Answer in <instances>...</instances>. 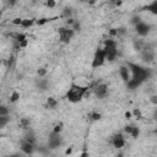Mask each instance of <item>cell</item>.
Segmentation results:
<instances>
[{"label": "cell", "mask_w": 157, "mask_h": 157, "mask_svg": "<svg viewBox=\"0 0 157 157\" xmlns=\"http://www.w3.org/2000/svg\"><path fill=\"white\" fill-rule=\"evenodd\" d=\"M126 66L130 69L131 71V78L130 81L126 83V87L129 90H135L137 87H140L145 81H147L151 76V70L144 66H140L137 64L134 63H126Z\"/></svg>", "instance_id": "1"}, {"label": "cell", "mask_w": 157, "mask_h": 157, "mask_svg": "<svg viewBox=\"0 0 157 157\" xmlns=\"http://www.w3.org/2000/svg\"><path fill=\"white\" fill-rule=\"evenodd\" d=\"M88 90H90V87L80 86L78 83L72 82L70 88L66 92V99L71 103H78L81 99H83V96Z\"/></svg>", "instance_id": "2"}, {"label": "cell", "mask_w": 157, "mask_h": 157, "mask_svg": "<svg viewBox=\"0 0 157 157\" xmlns=\"http://www.w3.org/2000/svg\"><path fill=\"white\" fill-rule=\"evenodd\" d=\"M105 61H107V59H105V52H104V49H103V48H98V49L94 52L91 67H92V69H98V67L103 66Z\"/></svg>", "instance_id": "3"}, {"label": "cell", "mask_w": 157, "mask_h": 157, "mask_svg": "<svg viewBox=\"0 0 157 157\" xmlns=\"http://www.w3.org/2000/svg\"><path fill=\"white\" fill-rule=\"evenodd\" d=\"M58 34H59V39L61 43H69L75 36V31L70 27H59Z\"/></svg>", "instance_id": "4"}, {"label": "cell", "mask_w": 157, "mask_h": 157, "mask_svg": "<svg viewBox=\"0 0 157 157\" xmlns=\"http://www.w3.org/2000/svg\"><path fill=\"white\" fill-rule=\"evenodd\" d=\"M63 145V137L60 134L52 131L48 137V148H58Z\"/></svg>", "instance_id": "5"}, {"label": "cell", "mask_w": 157, "mask_h": 157, "mask_svg": "<svg viewBox=\"0 0 157 157\" xmlns=\"http://www.w3.org/2000/svg\"><path fill=\"white\" fill-rule=\"evenodd\" d=\"M135 27V32L140 36V37H146L148 33H150V29H151V26L144 21H141L140 23H137Z\"/></svg>", "instance_id": "6"}, {"label": "cell", "mask_w": 157, "mask_h": 157, "mask_svg": "<svg viewBox=\"0 0 157 157\" xmlns=\"http://www.w3.org/2000/svg\"><path fill=\"white\" fill-rule=\"evenodd\" d=\"M110 144H112L115 148H118V150L123 148L124 145H125V137H124V135H123L121 132L115 134V135L110 139Z\"/></svg>", "instance_id": "7"}, {"label": "cell", "mask_w": 157, "mask_h": 157, "mask_svg": "<svg viewBox=\"0 0 157 157\" xmlns=\"http://www.w3.org/2000/svg\"><path fill=\"white\" fill-rule=\"evenodd\" d=\"M105 52V59L107 61H114L118 56V45L115 47H103Z\"/></svg>", "instance_id": "8"}, {"label": "cell", "mask_w": 157, "mask_h": 157, "mask_svg": "<svg viewBox=\"0 0 157 157\" xmlns=\"http://www.w3.org/2000/svg\"><path fill=\"white\" fill-rule=\"evenodd\" d=\"M20 148H21V151H22L25 155H32L33 151H34V144H32V142H29V141H27V140L23 139V140L21 141Z\"/></svg>", "instance_id": "9"}, {"label": "cell", "mask_w": 157, "mask_h": 157, "mask_svg": "<svg viewBox=\"0 0 157 157\" xmlns=\"http://www.w3.org/2000/svg\"><path fill=\"white\" fill-rule=\"evenodd\" d=\"M119 75H120L121 80H123L125 83H128V82L130 81V78H131V71H130V69H129L126 65H121V66L119 67Z\"/></svg>", "instance_id": "10"}, {"label": "cell", "mask_w": 157, "mask_h": 157, "mask_svg": "<svg viewBox=\"0 0 157 157\" xmlns=\"http://www.w3.org/2000/svg\"><path fill=\"white\" fill-rule=\"evenodd\" d=\"M145 10L148 11V12H151L152 15H156L157 16V1H152L151 4L146 5L145 6Z\"/></svg>", "instance_id": "11"}, {"label": "cell", "mask_w": 157, "mask_h": 157, "mask_svg": "<svg viewBox=\"0 0 157 157\" xmlns=\"http://www.w3.org/2000/svg\"><path fill=\"white\" fill-rule=\"evenodd\" d=\"M87 117H88V119H90L91 121H98V120L102 118L101 113H98V112H96V110H91V112L87 114Z\"/></svg>", "instance_id": "12"}, {"label": "cell", "mask_w": 157, "mask_h": 157, "mask_svg": "<svg viewBox=\"0 0 157 157\" xmlns=\"http://www.w3.org/2000/svg\"><path fill=\"white\" fill-rule=\"evenodd\" d=\"M56 105H58V101L55 98H53V97L47 98V105H45V108H48V109H55Z\"/></svg>", "instance_id": "13"}, {"label": "cell", "mask_w": 157, "mask_h": 157, "mask_svg": "<svg viewBox=\"0 0 157 157\" xmlns=\"http://www.w3.org/2000/svg\"><path fill=\"white\" fill-rule=\"evenodd\" d=\"M29 124H31V120L28 119V118H22L21 120H20V128L21 129H23V130H27V129H29Z\"/></svg>", "instance_id": "14"}, {"label": "cell", "mask_w": 157, "mask_h": 157, "mask_svg": "<svg viewBox=\"0 0 157 157\" xmlns=\"http://www.w3.org/2000/svg\"><path fill=\"white\" fill-rule=\"evenodd\" d=\"M34 22H36V21L32 20V18H23V20H22V23H21V27H22V28H29Z\"/></svg>", "instance_id": "15"}, {"label": "cell", "mask_w": 157, "mask_h": 157, "mask_svg": "<svg viewBox=\"0 0 157 157\" xmlns=\"http://www.w3.org/2000/svg\"><path fill=\"white\" fill-rule=\"evenodd\" d=\"M61 17L63 18H65V20H67V18H72V10L71 9H64L63 10V12H61Z\"/></svg>", "instance_id": "16"}, {"label": "cell", "mask_w": 157, "mask_h": 157, "mask_svg": "<svg viewBox=\"0 0 157 157\" xmlns=\"http://www.w3.org/2000/svg\"><path fill=\"white\" fill-rule=\"evenodd\" d=\"M63 129H64V124H63V121H59L58 124H55V125H54L53 131H54V132H56V134H61Z\"/></svg>", "instance_id": "17"}, {"label": "cell", "mask_w": 157, "mask_h": 157, "mask_svg": "<svg viewBox=\"0 0 157 157\" xmlns=\"http://www.w3.org/2000/svg\"><path fill=\"white\" fill-rule=\"evenodd\" d=\"M18 99H20V93L17 91H13L10 96V103H16Z\"/></svg>", "instance_id": "18"}, {"label": "cell", "mask_w": 157, "mask_h": 157, "mask_svg": "<svg viewBox=\"0 0 157 157\" xmlns=\"http://www.w3.org/2000/svg\"><path fill=\"white\" fill-rule=\"evenodd\" d=\"M9 121H10V117H9V115H6V117H0V128L4 129Z\"/></svg>", "instance_id": "19"}, {"label": "cell", "mask_w": 157, "mask_h": 157, "mask_svg": "<svg viewBox=\"0 0 157 157\" xmlns=\"http://www.w3.org/2000/svg\"><path fill=\"white\" fill-rule=\"evenodd\" d=\"M139 135H140V128L139 126H136V125H134V129H132V132H131V137L132 139H137L139 137Z\"/></svg>", "instance_id": "20"}, {"label": "cell", "mask_w": 157, "mask_h": 157, "mask_svg": "<svg viewBox=\"0 0 157 157\" xmlns=\"http://www.w3.org/2000/svg\"><path fill=\"white\" fill-rule=\"evenodd\" d=\"M37 74H38V76H39L40 78H43V77H45V75H47V69L39 67V69L37 70Z\"/></svg>", "instance_id": "21"}, {"label": "cell", "mask_w": 157, "mask_h": 157, "mask_svg": "<svg viewBox=\"0 0 157 157\" xmlns=\"http://www.w3.org/2000/svg\"><path fill=\"white\" fill-rule=\"evenodd\" d=\"M9 109L5 107V105H1L0 107V117H6V115H9Z\"/></svg>", "instance_id": "22"}, {"label": "cell", "mask_w": 157, "mask_h": 157, "mask_svg": "<svg viewBox=\"0 0 157 157\" xmlns=\"http://www.w3.org/2000/svg\"><path fill=\"white\" fill-rule=\"evenodd\" d=\"M132 129H134V125H125L124 126V132L128 134V135H131Z\"/></svg>", "instance_id": "23"}, {"label": "cell", "mask_w": 157, "mask_h": 157, "mask_svg": "<svg viewBox=\"0 0 157 157\" xmlns=\"http://www.w3.org/2000/svg\"><path fill=\"white\" fill-rule=\"evenodd\" d=\"M71 28H72L75 32H77V31H80V28H81V23H80V22L76 20V21H75V23L72 25V27H71Z\"/></svg>", "instance_id": "24"}, {"label": "cell", "mask_w": 157, "mask_h": 157, "mask_svg": "<svg viewBox=\"0 0 157 157\" xmlns=\"http://www.w3.org/2000/svg\"><path fill=\"white\" fill-rule=\"evenodd\" d=\"M132 114H134V115H135L137 119H141V118H142V115H141V112H140V109H139V108H135V109L132 110Z\"/></svg>", "instance_id": "25"}, {"label": "cell", "mask_w": 157, "mask_h": 157, "mask_svg": "<svg viewBox=\"0 0 157 157\" xmlns=\"http://www.w3.org/2000/svg\"><path fill=\"white\" fill-rule=\"evenodd\" d=\"M22 20H23V18H20V17H17V18H13V20H12V25H15V26H21V23H22Z\"/></svg>", "instance_id": "26"}, {"label": "cell", "mask_w": 157, "mask_h": 157, "mask_svg": "<svg viewBox=\"0 0 157 157\" xmlns=\"http://www.w3.org/2000/svg\"><path fill=\"white\" fill-rule=\"evenodd\" d=\"M45 5H47L49 9H53V7H55V6H56V2H55V1H53V0H49V1H47V2H45Z\"/></svg>", "instance_id": "27"}, {"label": "cell", "mask_w": 157, "mask_h": 157, "mask_svg": "<svg viewBox=\"0 0 157 157\" xmlns=\"http://www.w3.org/2000/svg\"><path fill=\"white\" fill-rule=\"evenodd\" d=\"M150 102H151L152 104L157 105V96H156V94H155V96H151V98H150Z\"/></svg>", "instance_id": "28"}, {"label": "cell", "mask_w": 157, "mask_h": 157, "mask_svg": "<svg viewBox=\"0 0 157 157\" xmlns=\"http://www.w3.org/2000/svg\"><path fill=\"white\" fill-rule=\"evenodd\" d=\"M72 151H74L72 147H67V148L65 150V155H66V156H70V155L72 153Z\"/></svg>", "instance_id": "29"}, {"label": "cell", "mask_w": 157, "mask_h": 157, "mask_svg": "<svg viewBox=\"0 0 157 157\" xmlns=\"http://www.w3.org/2000/svg\"><path fill=\"white\" fill-rule=\"evenodd\" d=\"M77 157H90V153H88L87 151H82Z\"/></svg>", "instance_id": "30"}, {"label": "cell", "mask_w": 157, "mask_h": 157, "mask_svg": "<svg viewBox=\"0 0 157 157\" xmlns=\"http://www.w3.org/2000/svg\"><path fill=\"white\" fill-rule=\"evenodd\" d=\"M124 115H125V119H130V118H131V113H130V112H125Z\"/></svg>", "instance_id": "31"}, {"label": "cell", "mask_w": 157, "mask_h": 157, "mask_svg": "<svg viewBox=\"0 0 157 157\" xmlns=\"http://www.w3.org/2000/svg\"><path fill=\"white\" fill-rule=\"evenodd\" d=\"M155 118H156V119H157V109H156V110H155Z\"/></svg>", "instance_id": "32"}, {"label": "cell", "mask_w": 157, "mask_h": 157, "mask_svg": "<svg viewBox=\"0 0 157 157\" xmlns=\"http://www.w3.org/2000/svg\"><path fill=\"white\" fill-rule=\"evenodd\" d=\"M9 157H17V156H15V155H13V156H9Z\"/></svg>", "instance_id": "33"}]
</instances>
